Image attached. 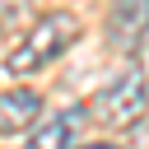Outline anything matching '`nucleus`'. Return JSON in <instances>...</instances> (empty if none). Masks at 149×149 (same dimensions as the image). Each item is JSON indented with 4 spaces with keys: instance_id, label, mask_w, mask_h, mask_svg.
Instances as JSON below:
<instances>
[{
    "instance_id": "obj_1",
    "label": "nucleus",
    "mask_w": 149,
    "mask_h": 149,
    "mask_svg": "<svg viewBox=\"0 0 149 149\" xmlns=\"http://www.w3.org/2000/svg\"><path fill=\"white\" fill-rule=\"evenodd\" d=\"M79 33H84V23H79L70 9H51V14H42V19L19 37V47L5 56V74L19 79V74H33V70L61 61V56L79 42Z\"/></svg>"
},
{
    "instance_id": "obj_2",
    "label": "nucleus",
    "mask_w": 149,
    "mask_h": 149,
    "mask_svg": "<svg viewBox=\"0 0 149 149\" xmlns=\"http://www.w3.org/2000/svg\"><path fill=\"white\" fill-rule=\"evenodd\" d=\"M84 112H93V121L98 126H112V130L140 126L144 121V70L135 65L130 74H121L116 84H107L102 93H93V102Z\"/></svg>"
},
{
    "instance_id": "obj_3",
    "label": "nucleus",
    "mask_w": 149,
    "mask_h": 149,
    "mask_svg": "<svg viewBox=\"0 0 149 149\" xmlns=\"http://www.w3.org/2000/svg\"><path fill=\"white\" fill-rule=\"evenodd\" d=\"M84 116H88L84 107H65V112H56V116L37 121L23 149H74V135L84 130Z\"/></svg>"
},
{
    "instance_id": "obj_4",
    "label": "nucleus",
    "mask_w": 149,
    "mask_h": 149,
    "mask_svg": "<svg viewBox=\"0 0 149 149\" xmlns=\"http://www.w3.org/2000/svg\"><path fill=\"white\" fill-rule=\"evenodd\" d=\"M37 121H42V98L33 88H5L0 93V135L33 130Z\"/></svg>"
},
{
    "instance_id": "obj_5",
    "label": "nucleus",
    "mask_w": 149,
    "mask_h": 149,
    "mask_svg": "<svg viewBox=\"0 0 149 149\" xmlns=\"http://www.w3.org/2000/svg\"><path fill=\"white\" fill-rule=\"evenodd\" d=\"M107 37H112V47L140 56L144 51V0H116L112 23H107Z\"/></svg>"
},
{
    "instance_id": "obj_6",
    "label": "nucleus",
    "mask_w": 149,
    "mask_h": 149,
    "mask_svg": "<svg viewBox=\"0 0 149 149\" xmlns=\"http://www.w3.org/2000/svg\"><path fill=\"white\" fill-rule=\"evenodd\" d=\"M23 9H28V0H0V28H9Z\"/></svg>"
},
{
    "instance_id": "obj_7",
    "label": "nucleus",
    "mask_w": 149,
    "mask_h": 149,
    "mask_svg": "<svg viewBox=\"0 0 149 149\" xmlns=\"http://www.w3.org/2000/svg\"><path fill=\"white\" fill-rule=\"evenodd\" d=\"M88 149H116V144H88Z\"/></svg>"
}]
</instances>
